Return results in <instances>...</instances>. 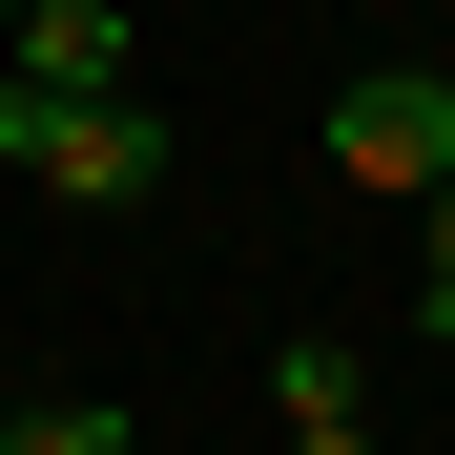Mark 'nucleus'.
Wrapping results in <instances>:
<instances>
[{"label":"nucleus","mask_w":455,"mask_h":455,"mask_svg":"<svg viewBox=\"0 0 455 455\" xmlns=\"http://www.w3.org/2000/svg\"><path fill=\"white\" fill-rule=\"evenodd\" d=\"M0 166H21L42 207H145V187H166V124H145V84H104V104L0 84Z\"/></svg>","instance_id":"f257e3e1"},{"label":"nucleus","mask_w":455,"mask_h":455,"mask_svg":"<svg viewBox=\"0 0 455 455\" xmlns=\"http://www.w3.org/2000/svg\"><path fill=\"white\" fill-rule=\"evenodd\" d=\"M331 166H352L372 207H435V187H455V84H435V62H372V84H331Z\"/></svg>","instance_id":"f03ea898"},{"label":"nucleus","mask_w":455,"mask_h":455,"mask_svg":"<svg viewBox=\"0 0 455 455\" xmlns=\"http://www.w3.org/2000/svg\"><path fill=\"white\" fill-rule=\"evenodd\" d=\"M0 84L104 104V84H124V0H21V21H0Z\"/></svg>","instance_id":"7ed1b4c3"},{"label":"nucleus","mask_w":455,"mask_h":455,"mask_svg":"<svg viewBox=\"0 0 455 455\" xmlns=\"http://www.w3.org/2000/svg\"><path fill=\"white\" fill-rule=\"evenodd\" d=\"M269 414H290V435H372V352H352V331H290V352H269Z\"/></svg>","instance_id":"20e7f679"},{"label":"nucleus","mask_w":455,"mask_h":455,"mask_svg":"<svg viewBox=\"0 0 455 455\" xmlns=\"http://www.w3.org/2000/svg\"><path fill=\"white\" fill-rule=\"evenodd\" d=\"M0 455H124V414L104 394H42V414H0Z\"/></svg>","instance_id":"39448f33"},{"label":"nucleus","mask_w":455,"mask_h":455,"mask_svg":"<svg viewBox=\"0 0 455 455\" xmlns=\"http://www.w3.org/2000/svg\"><path fill=\"white\" fill-rule=\"evenodd\" d=\"M414 331H435V352H455V187H435V207H414Z\"/></svg>","instance_id":"423d86ee"},{"label":"nucleus","mask_w":455,"mask_h":455,"mask_svg":"<svg viewBox=\"0 0 455 455\" xmlns=\"http://www.w3.org/2000/svg\"><path fill=\"white\" fill-rule=\"evenodd\" d=\"M290 455H372V435H290Z\"/></svg>","instance_id":"0eeeda50"},{"label":"nucleus","mask_w":455,"mask_h":455,"mask_svg":"<svg viewBox=\"0 0 455 455\" xmlns=\"http://www.w3.org/2000/svg\"><path fill=\"white\" fill-rule=\"evenodd\" d=\"M0 21H21V0H0Z\"/></svg>","instance_id":"6e6552de"}]
</instances>
